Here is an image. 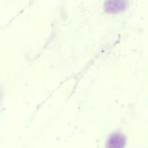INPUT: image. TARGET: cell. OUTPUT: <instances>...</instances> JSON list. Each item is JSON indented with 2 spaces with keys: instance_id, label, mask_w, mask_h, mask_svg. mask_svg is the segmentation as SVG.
Segmentation results:
<instances>
[{
  "instance_id": "1",
  "label": "cell",
  "mask_w": 148,
  "mask_h": 148,
  "mask_svg": "<svg viewBox=\"0 0 148 148\" xmlns=\"http://www.w3.org/2000/svg\"><path fill=\"white\" fill-rule=\"evenodd\" d=\"M127 0H106L105 10L109 13H118L124 11L127 6Z\"/></svg>"
},
{
  "instance_id": "2",
  "label": "cell",
  "mask_w": 148,
  "mask_h": 148,
  "mask_svg": "<svg viewBox=\"0 0 148 148\" xmlns=\"http://www.w3.org/2000/svg\"><path fill=\"white\" fill-rule=\"evenodd\" d=\"M125 143L124 136L120 134H114L109 139L107 148H123Z\"/></svg>"
}]
</instances>
